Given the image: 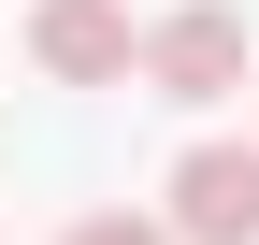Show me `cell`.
<instances>
[{"instance_id": "6da1fadb", "label": "cell", "mask_w": 259, "mask_h": 245, "mask_svg": "<svg viewBox=\"0 0 259 245\" xmlns=\"http://www.w3.org/2000/svg\"><path fill=\"white\" fill-rule=\"evenodd\" d=\"M144 87L158 101H231L245 87V15L231 0H173V15L144 29Z\"/></svg>"}, {"instance_id": "7a4b0ae2", "label": "cell", "mask_w": 259, "mask_h": 245, "mask_svg": "<svg viewBox=\"0 0 259 245\" xmlns=\"http://www.w3.org/2000/svg\"><path fill=\"white\" fill-rule=\"evenodd\" d=\"M29 58L58 87H130L144 72V29H130V0H44L29 15Z\"/></svg>"}, {"instance_id": "3957f363", "label": "cell", "mask_w": 259, "mask_h": 245, "mask_svg": "<svg viewBox=\"0 0 259 245\" xmlns=\"http://www.w3.org/2000/svg\"><path fill=\"white\" fill-rule=\"evenodd\" d=\"M173 245H259V144H187L173 159Z\"/></svg>"}, {"instance_id": "277c9868", "label": "cell", "mask_w": 259, "mask_h": 245, "mask_svg": "<svg viewBox=\"0 0 259 245\" xmlns=\"http://www.w3.org/2000/svg\"><path fill=\"white\" fill-rule=\"evenodd\" d=\"M58 245H173V217H130V202H115V217H72Z\"/></svg>"}]
</instances>
